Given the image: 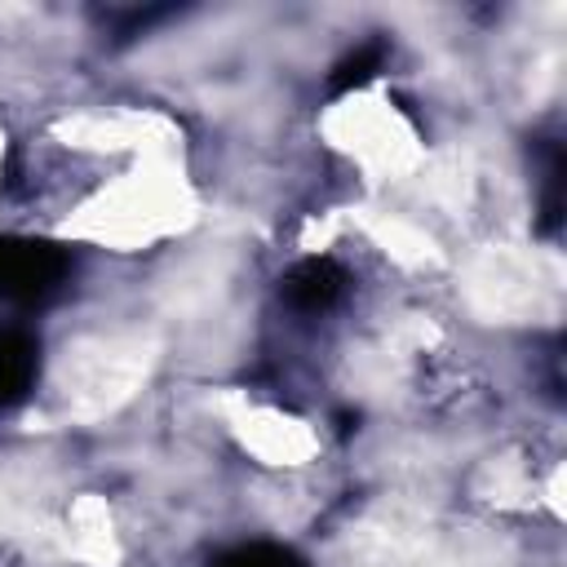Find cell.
<instances>
[{
	"instance_id": "6da1fadb",
	"label": "cell",
	"mask_w": 567,
	"mask_h": 567,
	"mask_svg": "<svg viewBox=\"0 0 567 567\" xmlns=\"http://www.w3.org/2000/svg\"><path fill=\"white\" fill-rule=\"evenodd\" d=\"M71 275L66 248L49 239H27V235H0V297L18 306H35L53 297Z\"/></svg>"
},
{
	"instance_id": "7a4b0ae2",
	"label": "cell",
	"mask_w": 567,
	"mask_h": 567,
	"mask_svg": "<svg viewBox=\"0 0 567 567\" xmlns=\"http://www.w3.org/2000/svg\"><path fill=\"white\" fill-rule=\"evenodd\" d=\"M346 292V270L332 261V257H310V261H297L284 279H279V297L301 310V315H323L341 301Z\"/></svg>"
},
{
	"instance_id": "3957f363",
	"label": "cell",
	"mask_w": 567,
	"mask_h": 567,
	"mask_svg": "<svg viewBox=\"0 0 567 567\" xmlns=\"http://www.w3.org/2000/svg\"><path fill=\"white\" fill-rule=\"evenodd\" d=\"M40 372V346L27 332H0V412L13 408Z\"/></svg>"
},
{
	"instance_id": "277c9868",
	"label": "cell",
	"mask_w": 567,
	"mask_h": 567,
	"mask_svg": "<svg viewBox=\"0 0 567 567\" xmlns=\"http://www.w3.org/2000/svg\"><path fill=\"white\" fill-rule=\"evenodd\" d=\"M381 58H385V44H381V40H372V44H359L354 53H346V58L332 66V75H328V89H332V93H350V89L368 84V80L381 71Z\"/></svg>"
},
{
	"instance_id": "5b68a950",
	"label": "cell",
	"mask_w": 567,
	"mask_h": 567,
	"mask_svg": "<svg viewBox=\"0 0 567 567\" xmlns=\"http://www.w3.org/2000/svg\"><path fill=\"white\" fill-rule=\"evenodd\" d=\"M213 567H306V563L284 545H239V549L221 554Z\"/></svg>"
}]
</instances>
